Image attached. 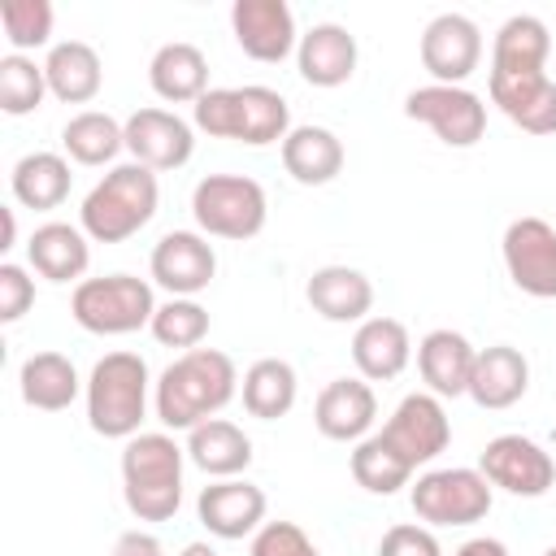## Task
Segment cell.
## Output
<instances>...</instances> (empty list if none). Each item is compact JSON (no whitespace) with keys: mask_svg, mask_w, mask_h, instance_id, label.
Returning <instances> with one entry per match:
<instances>
[{"mask_svg":"<svg viewBox=\"0 0 556 556\" xmlns=\"http://www.w3.org/2000/svg\"><path fill=\"white\" fill-rule=\"evenodd\" d=\"M239 391V369L226 352L217 348H191L174 356L156 387H152V408L165 430H195L200 421L217 417Z\"/></svg>","mask_w":556,"mask_h":556,"instance_id":"1","label":"cell"},{"mask_svg":"<svg viewBox=\"0 0 556 556\" xmlns=\"http://www.w3.org/2000/svg\"><path fill=\"white\" fill-rule=\"evenodd\" d=\"M191 126L208 139H235L248 148H269L291 135V104L265 83L248 87H208L191 104Z\"/></svg>","mask_w":556,"mask_h":556,"instance_id":"2","label":"cell"},{"mask_svg":"<svg viewBox=\"0 0 556 556\" xmlns=\"http://www.w3.org/2000/svg\"><path fill=\"white\" fill-rule=\"evenodd\" d=\"M187 447L169 430H139L122 447V500L139 521H169L182 504Z\"/></svg>","mask_w":556,"mask_h":556,"instance_id":"3","label":"cell"},{"mask_svg":"<svg viewBox=\"0 0 556 556\" xmlns=\"http://www.w3.org/2000/svg\"><path fill=\"white\" fill-rule=\"evenodd\" d=\"M161 204V182L156 169L126 161L113 165L87 195L78 208V226L87 230L91 243H126L130 235H139Z\"/></svg>","mask_w":556,"mask_h":556,"instance_id":"4","label":"cell"},{"mask_svg":"<svg viewBox=\"0 0 556 556\" xmlns=\"http://www.w3.org/2000/svg\"><path fill=\"white\" fill-rule=\"evenodd\" d=\"M152 374L139 352H109L87 374V426L104 439H135L148 417Z\"/></svg>","mask_w":556,"mask_h":556,"instance_id":"5","label":"cell"},{"mask_svg":"<svg viewBox=\"0 0 556 556\" xmlns=\"http://www.w3.org/2000/svg\"><path fill=\"white\" fill-rule=\"evenodd\" d=\"M70 317L87 334H135V330L152 326L156 295H152V282H143L135 274L83 278L70 295Z\"/></svg>","mask_w":556,"mask_h":556,"instance_id":"6","label":"cell"},{"mask_svg":"<svg viewBox=\"0 0 556 556\" xmlns=\"http://www.w3.org/2000/svg\"><path fill=\"white\" fill-rule=\"evenodd\" d=\"M191 217L208 239H256L269 217L265 187L248 174H208L191 191Z\"/></svg>","mask_w":556,"mask_h":556,"instance_id":"7","label":"cell"},{"mask_svg":"<svg viewBox=\"0 0 556 556\" xmlns=\"http://www.w3.org/2000/svg\"><path fill=\"white\" fill-rule=\"evenodd\" d=\"M408 504L417 513L421 526L439 530V526H473L491 513L495 504V486L482 478V469L469 465H452V469H426L417 473Z\"/></svg>","mask_w":556,"mask_h":556,"instance_id":"8","label":"cell"},{"mask_svg":"<svg viewBox=\"0 0 556 556\" xmlns=\"http://www.w3.org/2000/svg\"><path fill=\"white\" fill-rule=\"evenodd\" d=\"M404 117L430 126L439 135V143H447V148H473L486 135V104L469 87L426 83L404 96Z\"/></svg>","mask_w":556,"mask_h":556,"instance_id":"9","label":"cell"},{"mask_svg":"<svg viewBox=\"0 0 556 556\" xmlns=\"http://www.w3.org/2000/svg\"><path fill=\"white\" fill-rule=\"evenodd\" d=\"M478 469L491 486H500L508 495H521V500H539L556 486V460L530 434H495L482 447Z\"/></svg>","mask_w":556,"mask_h":556,"instance_id":"10","label":"cell"},{"mask_svg":"<svg viewBox=\"0 0 556 556\" xmlns=\"http://www.w3.org/2000/svg\"><path fill=\"white\" fill-rule=\"evenodd\" d=\"M504 269L517 291L534 300H556V226L543 217H517L508 222L504 239Z\"/></svg>","mask_w":556,"mask_h":556,"instance_id":"11","label":"cell"},{"mask_svg":"<svg viewBox=\"0 0 556 556\" xmlns=\"http://www.w3.org/2000/svg\"><path fill=\"white\" fill-rule=\"evenodd\" d=\"M413 469L430 465L439 452H447L452 443V421H447V408L439 395L430 391H413L395 404V413L387 417V426L378 430Z\"/></svg>","mask_w":556,"mask_h":556,"instance_id":"12","label":"cell"},{"mask_svg":"<svg viewBox=\"0 0 556 556\" xmlns=\"http://www.w3.org/2000/svg\"><path fill=\"white\" fill-rule=\"evenodd\" d=\"M482 65V30L465 13H439L421 30V70L443 87H465Z\"/></svg>","mask_w":556,"mask_h":556,"instance_id":"13","label":"cell"},{"mask_svg":"<svg viewBox=\"0 0 556 556\" xmlns=\"http://www.w3.org/2000/svg\"><path fill=\"white\" fill-rule=\"evenodd\" d=\"M126 152L130 161L165 174V169H182L195 152V126L169 109H135L126 117Z\"/></svg>","mask_w":556,"mask_h":556,"instance_id":"14","label":"cell"},{"mask_svg":"<svg viewBox=\"0 0 556 556\" xmlns=\"http://www.w3.org/2000/svg\"><path fill=\"white\" fill-rule=\"evenodd\" d=\"M148 269H152V282L161 291L195 300L217 274V252H213L208 235H200V230H169L156 239Z\"/></svg>","mask_w":556,"mask_h":556,"instance_id":"15","label":"cell"},{"mask_svg":"<svg viewBox=\"0 0 556 556\" xmlns=\"http://www.w3.org/2000/svg\"><path fill=\"white\" fill-rule=\"evenodd\" d=\"M230 30H235V43L243 48V56H252L261 65H278L300 48L295 13L287 9V0H235Z\"/></svg>","mask_w":556,"mask_h":556,"instance_id":"16","label":"cell"},{"mask_svg":"<svg viewBox=\"0 0 556 556\" xmlns=\"http://www.w3.org/2000/svg\"><path fill=\"white\" fill-rule=\"evenodd\" d=\"M265 491L248 478H217L200 491L195 500V517L200 526L213 534V539H226V543H239V539H252L261 526H265Z\"/></svg>","mask_w":556,"mask_h":556,"instance_id":"17","label":"cell"},{"mask_svg":"<svg viewBox=\"0 0 556 556\" xmlns=\"http://www.w3.org/2000/svg\"><path fill=\"white\" fill-rule=\"evenodd\" d=\"M378 395L365 378H330L313 404V426L330 443H361L374 434Z\"/></svg>","mask_w":556,"mask_h":556,"instance_id":"18","label":"cell"},{"mask_svg":"<svg viewBox=\"0 0 556 556\" xmlns=\"http://www.w3.org/2000/svg\"><path fill=\"white\" fill-rule=\"evenodd\" d=\"M473 361H478V348L460 330H447V326L421 334V343H417V374H421L426 391L439 400L469 395Z\"/></svg>","mask_w":556,"mask_h":556,"instance_id":"19","label":"cell"},{"mask_svg":"<svg viewBox=\"0 0 556 556\" xmlns=\"http://www.w3.org/2000/svg\"><path fill=\"white\" fill-rule=\"evenodd\" d=\"M356 35L339 22H317L300 35V48H295V65H300V78L308 87H343L352 74H356Z\"/></svg>","mask_w":556,"mask_h":556,"instance_id":"20","label":"cell"},{"mask_svg":"<svg viewBox=\"0 0 556 556\" xmlns=\"http://www.w3.org/2000/svg\"><path fill=\"white\" fill-rule=\"evenodd\" d=\"M413 361V339H408V326L400 317H365L352 334V365L365 382H391L408 369Z\"/></svg>","mask_w":556,"mask_h":556,"instance_id":"21","label":"cell"},{"mask_svg":"<svg viewBox=\"0 0 556 556\" xmlns=\"http://www.w3.org/2000/svg\"><path fill=\"white\" fill-rule=\"evenodd\" d=\"M491 104L521 126L526 135H556V83L543 74H513V78H486Z\"/></svg>","mask_w":556,"mask_h":556,"instance_id":"22","label":"cell"},{"mask_svg":"<svg viewBox=\"0 0 556 556\" xmlns=\"http://www.w3.org/2000/svg\"><path fill=\"white\" fill-rule=\"evenodd\" d=\"M26 261L39 278L48 282H83L87 265H91V239L83 226L70 222H43L30 230L26 239Z\"/></svg>","mask_w":556,"mask_h":556,"instance_id":"23","label":"cell"},{"mask_svg":"<svg viewBox=\"0 0 556 556\" xmlns=\"http://www.w3.org/2000/svg\"><path fill=\"white\" fill-rule=\"evenodd\" d=\"M526 391H530V361L521 348H513V343L478 348L473 378H469V400L478 408H491V413L513 408Z\"/></svg>","mask_w":556,"mask_h":556,"instance_id":"24","label":"cell"},{"mask_svg":"<svg viewBox=\"0 0 556 556\" xmlns=\"http://www.w3.org/2000/svg\"><path fill=\"white\" fill-rule=\"evenodd\" d=\"M304 300L326 321H339V326L356 321L361 326L369 317V308H374V282L352 265H321L304 282Z\"/></svg>","mask_w":556,"mask_h":556,"instance_id":"25","label":"cell"},{"mask_svg":"<svg viewBox=\"0 0 556 556\" xmlns=\"http://www.w3.org/2000/svg\"><path fill=\"white\" fill-rule=\"evenodd\" d=\"M552 52V30L543 17L534 13H513L500 22L495 39H491V74L495 78H513V74H543Z\"/></svg>","mask_w":556,"mask_h":556,"instance_id":"26","label":"cell"},{"mask_svg":"<svg viewBox=\"0 0 556 556\" xmlns=\"http://www.w3.org/2000/svg\"><path fill=\"white\" fill-rule=\"evenodd\" d=\"M48 91L61 104H91L104 87V61L87 39H61L43 56Z\"/></svg>","mask_w":556,"mask_h":556,"instance_id":"27","label":"cell"},{"mask_svg":"<svg viewBox=\"0 0 556 556\" xmlns=\"http://www.w3.org/2000/svg\"><path fill=\"white\" fill-rule=\"evenodd\" d=\"M282 148V169L300 187H326L343 174V139L330 126H291V135L278 143Z\"/></svg>","mask_w":556,"mask_h":556,"instance_id":"28","label":"cell"},{"mask_svg":"<svg viewBox=\"0 0 556 556\" xmlns=\"http://www.w3.org/2000/svg\"><path fill=\"white\" fill-rule=\"evenodd\" d=\"M148 83L165 104H195L208 91V56L187 39L161 43L148 61Z\"/></svg>","mask_w":556,"mask_h":556,"instance_id":"29","label":"cell"},{"mask_svg":"<svg viewBox=\"0 0 556 556\" xmlns=\"http://www.w3.org/2000/svg\"><path fill=\"white\" fill-rule=\"evenodd\" d=\"M17 387H22V400L39 413H61L78 400V391H87V382L78 378L74 361L65 352H35L22 361L17 369Z\"/></svg>","mask_w":556,"mask_h":556,"instance_id":"30","label":"cell"},{"mask_svg":"<svg viewBox=\"0 0 556 556\" xmlns=\"http://www.w3.org/2000/svg\"><path fill=\"white\" fill-rule=\"evenodd\" d=\"M187 460L208 478H239L252 465V439L235 421L208 417L195 430H187Z\"/></svg>","mask_w":556,"mask_h":556,"instance_id":"31","label":"cell"},{"mask_svg":"<svg viewBox=\"0 0 556 556\" xmlns=\"http://www.w3.org/2000/svg\"><path fill=\"white\" fill-rule=\"evenodd\" d=\"M70 156L61 152H26L13 174H9V187H13V200L22 208H35V213H48V208H61L70 200Z\"/></svg>","mask_w":556,"mask_h":556,"instance_id":"32","label":"cell"},{"mask_svg":"<svg viewBox=\"0 0 556 556\" xmlns=\"http://www.w3.org/2000/svg\"><path fill=\"white\" fill-rule=\"evenodd\" d=\"M239 391H243V408L248 417H261V421H278L295 408V395H300V378H295V365L282 361V356H261L243 369L239 378Z\"/></svg>","mask_w":556,"mask_h":556,"instance_id":"33","label":"cell"},{"mask_svg":"<svg viewBox=\"0 0 556 556\" xmlns=\"http://www.w3.org/2000/svg\"><path fill=\"white\" fill-rule=\"evenodd\" d=\"M61 148L78 165H113L126 148V122L100 109H83L61 126Z\"/></svg>","mask_w":556,"mask_h":556,"instance_id":"34","label":"cell"},{"mask_svg":"<svg viewBox=\"0 0 556 556\" xmlns=\"http://www.w3.org/2000/svg\"><path fill=\"white\" fill-rule=\"evenodd\" d=\"M348 469H352V482L361 486V491H369V495H395L400 486H408L413 482V465L374 430L369 439H361V443H352V456H348Z\"/></svg>","mask_w":556,"mask_h":556,"instance_id":"35","label":"cell"},{"mask_svg":"<svg viewBox=\"0 0 556 556\" xmlns=\"http://www.w3.org/2000/svg\"><path fill=\"white\" fill-rule=\"evenodd\" d=\"M43 96H52V91H48L43 65H39L35 56H26V52L0 56V109H4L9 117L35 113V109L43 104Z\"/></svg>","mask_w":556,"mask_h":556,"instance_id":"36","label":"cell"},{"mask_svg":"<svg viewBox=\"0 0 556 556\" xmlns=\"http://www.w3.org/2000/svg\"><path fill=\"white\" fill-rule=\"evenodd\" d=\"M152 339L161 348H178V352H191L204 343L208 334V308L200 300H182V295H169L165 304H156V317H152Z\"/></svg>","mask_w":556,"mask_h":556,"instance_id":"37","label":"cell"},{"mask_svg":"<svg viewBox=\"0 0 556 556\" xmlns=\"http://www.w3.org/2000/svg\"><path fill=\"white\" fill-rule=\"evenodd\" d=\"M52 4L48 0H4L0 4V26L13 52H30L43 48L52 39Z\"/></svg>","mask_w":556,"mask_h":556,"instance_id":"38","label":"cell"},{"mask_svg":"<svg viewBox=\"0 0 556 556\" xmlns=\"http://www.w3.org/2000/svg\"><path fill=\"white\" fill-rule=\"evenodd\" d=\"M248 556H321V552H317V543L295 521H265L252 534Z\"/></svg>","mask_w":556,"mask_h":556,"instance_id":"39","label":"cell"},{"mask_svg":"<svg viewBox=\"0 0 556 556\" xmlns=\"http://www.w3.org/2000/svg\"><path fill=\"white\" fill-rule=\"evenodd\" d=\"M30 304H35V278L26 274V265L4 261L0 265V321L4 326L22 321L30 313Z\"/></svg>","mask_w":556,"mask_h":556,"instance_id":"40","label":"cell"},{"mask_svg":"<svg viewBox=\"0 0 556 556\" xmlns=\"http://www.w3.org/2000/svg\"><path fill=\"white\" fill-rule=\"evenodd\" d=\"M378 556H443V543L421 521H395L378 539Z\"/></svg>","mask_w":556,"mask_h":556,"instance_id":"41","label":"cell"},{"mask_svg":"<svg viewBox=\"0 0 556 556\" xmlns=\"http://www.w3.org/2000/svg\"><path fill=\"white\" fill-rule=\"evenodd\" d=\"M109 556H165V543L152 530H122Z\"/></svg>","mask_w":556,"mask_h":556,"instance_id":"42","label":"cell"},{"mask_svg":"<svg viewBox=\"0 0 556 556\" xmlns=\"http://www.w3.org/2000/svg\"><path fill=\"white\" fill-rule=\"evenodd\" d=\"M452 556H508V547L500 539H491V534H478V539H465Z\"/></svg>","mask_w":556,"mask_h":556,"instance_id":"43","label":"cell"},{"mask_svg":"<svg viewBox=\"0 0 556 556\" xmlns=\"http://www.w3.org/2000/svg\"><path fill=\"white\" fill-rule=\"evenodd\" d=\"M0 217H4V239H0V252H9V248L17 243V217H13V208H0Z\"/></svg>","mask_w":556,"mask_h":556,"instance_id":"44","label":"cell"},{"mask_svg":"<svg viewBox=\"0 0 556 556\" xmlns=\"http://www.w3.org/2000/svg\"><path fill=\"white\" fill-rule=\"evenodd\" d=\"M178 556H217V552H213L208 543H187V547H182Z\"/></svg>","mask_w":556,"mask_h":556,"instance_id":"45","label":"cell"},{"mask_svg":"<svg viewBox=\"0 0 556 556\" xmlns=\"http://www.w3.org/2000/svg\"><path fill=\"white\" fill-rule=\"evenodd\" d=\"M543 556H556V547H547V552H543Z\"/></svg>","mask_w":556,"mask_h":556,"instance_id":"46","label":"cell"}]
</instances>
